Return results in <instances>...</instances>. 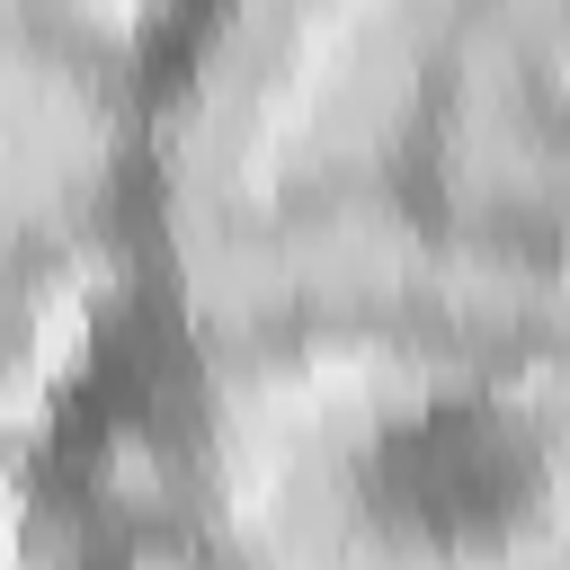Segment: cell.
<instances>
[{"instance_id":"cell-1","label":"cell","mask_w":570,"mask_h":570,"mask_svg":"<svg viewBox=\"0 0 570 570\" xmlns=\"http://www.w3.org/2000/svg\"><path fill=\"white\" fill-rule=\"evenodd\" d=\"M134 249L169 321L570 312V0H169Z\"/></svg>"},{"instance_id":"cell-2","label":"cell","mask_w":570,"mask_h":570,"mask_svg":"<svg viewBox=\"0 0 570 570\" xmlns=\"http://www.w3.org/2000/svg\"><path fill=\"white\" fill-rule=\"evenodd\" d=\"M169 419L187 561H570L561 303H285L169 321Z\"/></svg>"},{"instance_id":"cell-3","label":"cell","mask_w":570,"mask_h":570,"mask_svg":"<svg viewBox=\"0 0 570 570\" xmlns=\"http://www.w3.org/2000/svg\"><path fill=\"white\" fill-rule=\"evenodd\" d=\"M0 552H18V490H9V472H0Z\"/></svg>"}]
</instances>
